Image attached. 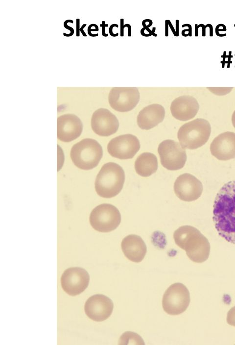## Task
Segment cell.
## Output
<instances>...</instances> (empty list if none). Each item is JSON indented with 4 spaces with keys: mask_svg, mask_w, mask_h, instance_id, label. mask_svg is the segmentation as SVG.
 Instances as JSON below:
<instances>
[{
    "mask_svg": "<svg viewBox=\"0 0 235 353\" xmlns=\"http://www.w3.org/2000/svg\"><path fill=\"white\" fill-rule=\"evenodd\" d=\"M213 221L218 234L235 244V180L225 183L217 193Z\"/></svg>",
    "mask_w": 235,
    "mask_h": 353,
    "instance_id": "6da1fadb",
    "label": "cell"
},
{
    "mask_svg": "<svg viewBox=\"0 0 235 353\" xmlns=\"http://www.w3.org/2000/svg\"><path fill=\"white\" fill-rule=\"evenodd\" d=\"M176 244L185 250L192 261L202 263L208 259L211 246L208 239L196 228L191 226H183L173 233Z\"/></svg>",
    "mask_w": 235,
    "mask_h": 353,
    "instance_id": "7a4b0ae2",
    "label": "cell"
},
{
    "mask_svg": "<svg viewBox=\"0 0 235 353\" xmlns=\"http://www.w3.org/2000/svg\"><path fill=\"white\" fill-rule=\"evenodd\" d=\"M125 181V173L122 168L114 162L104 164L95 180L97 194L104 198H111L118 195Z\"/></svg>",
    "mask_w": 235,
    "mask_h": 353,
    "instance_id": "3957f363",
    "label": "cell"
},
{
    "mask_svg": "<svg viewBox=\"0 0 235 353\" xmlns=\"http://www.w3.org/2000/svg\"><path fill=\"white\" fill-rule=\"evenodd\" d=\"M211 133L209 122L205 119L198 118L182 126L178 131L177 137L182 147L194 150L206 144Z\"/></svg>",
    "mask_w": 235,
    "mask_h": 353,
    "instance_id": "277c9868",
    "label": "cell"
},
{
    "mask_svg": "<svg viewBox=\"0 0 235 353\" xmlns=\"http://www.w3.org/2000/svg\"><path fill=\"white\" fill-rule=\"evenodd\" d=\"M103 155L99 143L91 138H86L74 145L70 155L72 161L78 168L85 170L95 168Z\"/></svg>",
    "mask_w": 235,
    "mask_h": 353,
    "instance_id": "5b68a950",
    "label": "cell"
},
{
    "mask_svg": "<svg viewBox=\"0 0 235 353\" xmlns=\"http://www.w3.org/2000/svg\"><path fill=\"white\" fill-rule=\"evenodd\" d=\"M121 218L118 209L113 205L103 203L96 206L90 216L91 225L95 230L108 232L116 229Z\"/></svg>",
    "mask_w": 235,
    "mask_h": 353,
    "instance_id": "8992f818",
    "label": "cell"
},
{
    "mask_svg": "<svg viewBox=\"0 0 235 353\" xmlns=\"http://www.w3.org/2000/svg\"><path fill=\"white\" fill-rule=\"evenodd\" d=\"M189 292L185 285L175 283L170 285L164 293L162 305L167 314L177 315L184 312L190 303Z\"/></svg>",
    "mask_w": 235,
    "mask_h": 353,
    "instance_id": "52a82bcc",
    "label": "cell"
},
{
    "mask_svg": "<svg viewBox=\"0 0 235 353\" xmlns=\"http://www.w3.org/2000/svg\"><path fill=\"white\" fill-rule=\"evenodd\" d=\"M158 152L162 166L168 170H178L185 165L187 154L185 148L174 140L167 139L162 142Z\"/></svg>",
    "mask_w": 235,
    "mask_h": 353,
    "instance_id": "ba28073f",
    "label": "cell"
},
{
    "mask_svg": "<svg viewBox=\"0 0 235 353\" xmlns=\"http://www.w3.org/2000/svg\"><path fill=\"white\" fill-rule=\"evenodd\" d=\"M140 98V92L136 87H114L109 92L108 101L114 110L125 112L133 109Z\"/></svg>",
    "mask_w": 235,
    "mask_h": 353,
    "instance_id": "9c48e42d",
    "label": "cell"
},
{
    "mask_svg": "<svg viewBox=\"0 0 235 353\" xmlns=\"http://www.w3.org/2000/svg\"><path fill=\"white\" fill-rule=\"evenodd\" d=\"M140 143L134 135L126 134L118 136L110 141L107 151L113 157L120 159L133 158L140 149Z\"/></svg>",
    "mask_w": 235,
    "mask_h": 353,
    "instance_id": "30bf717a",
    "label": "cell"
},
{
    "mask_svg": "<svg viewBox=\"0 0 235 353\" xmlns=\"http://www.w3.org/2000/svg\"><path fill=\"white\" fill-rule=\"evenodd\" d=\"M89 280L87 271L80 267L66 270L61 277L62 288L68 294L73 296L83 292L88 287Z\"/></svg>",
    "mask_w": 235,
    "mask_h": 353,
    "instance_id": "8fae6325",
    "label": "cell"
},
{
    "mask_svg": "<svg viewBox=\"0 0 235 353\" xmlns=\"http://www.w3.org/2000/svg\"><path fill=\"white\" fill-rule=\"evenodd\" d=\"M203 190L201 182L195 176L188 173L180 175L174 184V190L181 200L192 202L197 200Z\"/></svg>",
    "mask_w": 235,
    "mask_h": 353,
    "instance_id": "7c38bea8",
    "label": "cell"
},
{
    "mask_svg": "<svg viewBox=\"0 0 235 353\" xmlns=\"http://www.w3.org/2000/svg\"><path fill=\"white\" fill-rule=\"evenodd\" d=\"M91 127L96 134L101 136H109L115 133L119 127L116 116L106 108H99L93 114Z\"/></svg>",
    "mask_w": 235,
    "mask_h": 353,
    "instance_id": "4fadbf2b",
    "label": "cell"
},
{
    "mask_svg": "<svg viewBox=\"0 0 235 353\" xmlns=\"http://www.w3.org/2000/svg\"><path fill=\"white\" fill-rule=\"evenodd\" d=\"M113 307V303L110 298L103 295L96 294L87 300L85 304L84 310L90 319L100 322L110 317Z\"/></svg>",
    "mask_w": 235,
    "mask_h": 353,
    "instance_id": "5bb4252c",
    "label": "cell"
},
{
    "mask_svg": "<svg viewBox=\"0 0 235 353\" xmlns=\"http://www.w3.org/2000/svg\"><path fill=\"white\" fill-rule=\"evenodd\" d=\"M82 129L80 119L74 114H64L57 118V137L61 141L69 142L76 139Z\"/></svg>",
    "mask_w": 235,
    "mask_h": 353,
    "instance_id": "9a60e30c",
    "label": "cell"
},
{
    "mask_svg": "<svg viewBox=\"0 0 235 353\" xmlns=\"http://www.w3.org/2000/svg\"><path fill=\"white\" fill-rule=\"evenodd\" d=\"M210 151L219 160L235 158V133L226 131L218 135L211 143Z\"/></svg>",
    "mask_w": 235,
    "mask_h": 353,
    "instance_id": "2e32d148",
    "label": "cell"
},
{
    "mask_svg": "<svg viewBox=\"0 0 235 353\" xmlns=\"http://www.w3.org/2000/svg\"><path fill=\"white\" fill-rule=\"evenodd\" d=\"M170 109L175 119L186 121L196 116L199 109V105L194 97L184 95L174 99L171 103Z\"/></svg>",
    "mask_w": 235,
    "mask_h": 353,
    "instance_id": "e0dca14e",
    "label": "cell"
},
{
    "mask_svg": "<svg viewBox=\"0 0 235 353\" xmlns=\"http://www.w3.org/2000/svg\"><path fill=\"white\" fill-rule=\"evenodd\" d=\"M165 110L161 104L154 103L142 109L137 116V124L142 129L153 128L164 119Z\"/></svg>",
    "mask_w": 235,
    "mask_h": 353,
    "instance_id": "ac0fdd59",
    "label": "cell"
},
{
    "mask_svg": "<svg viewBox=\"0 0 235 353\" xmlns=\"http://www.w3.org/2000/svg\"><path fill=\"white\" fill-rule=\"evenodd\" d=\"M121 247L125 256L134 262H141L147 252L146 246L142 239L135 234L125 237L122 240Z\"/></svg>",
    "mask_w": 235,
    "mask_h": 353,
    "instance_id": "d6986e66",
    "label": "cell"
},
{
    "mask_svg": "<svg viewBox=\"0 0 235 353\" xmlns=\"http://www.w3.org/2000/svg\"><path fill=\"white\" fill-rule=\"evenodd\" d=\"M136 173L143 177H147L155 173L158 169L157 158L151 152L140 154L135 162Z\"/></svg>",
    "mask_w": 235,
    "mask_h": 353,
    "instance_id": "ffe728a7",
    "label": "cell"
},
{
    "mask_svg": "<svg viewBox=\"0 0 235 353\" xmlns=\"http://www.w3.org/2000/svg\"><path fill=\"white\" fill-rule=\"evenodd\" d=\"M210 91L215 95H225L229 93L233 89V87H207Z\"/></svg>",
    "mask_w": 235,
    "mask_h": 353,
    "instance_id": "44dd1931",
    "label": "cell"
},
{
    "mask_svg": "<svg viewBox=\"0 0 235 353\" xmlns=\"http://www.w3.org/2000/svg\"><path fill=\"white\" fill-rule=\"evenodd\" d=\"M227 322L230 325L235 327V306L231 308L228 311Z\"/></svg>",
    "mask_w": 235,
    "mask_h": 353,
    "instance_id": "7402d4cb",
    "label": "cell"
},
{
    "mask_svg": "<svg viewBox=\"0 0 235 353\" xmlns=\"http://www.w3.org/2000/svg\"><path fill=\"white\" fill-rule=\"evenodd\" d=\"M124 19H120V36H124V28L127 27L128 29V36H131V26L128 24L124 25Z\"/></svg>",
    "mask_w": 235,
    "mask_h": 353,
    "instance_id": "603a6c76",
    "label": "cell"
},
{
    "mask_svg": "<svg viewBox=\"0 0 235 353\" xmlns=\"http://www.w3.org/2000/svg\"><path fill=\"white\" fill-rule=\"evenodd\" d=\"M227 30L226 26L223 24H219L218 25H216L215 31V34L217 36L219 37H224L226 35V33L224 34H220L219 33V31H226Z\"/></svg>",
    "mask_w": 235,
    "mask_h": 353,
    "instance_id": "cb8c5ba5",
    "label": "cell"
},
{
    "mask_svg": "<svg viewBox=\"0 0 235 353\" xmlns=\"http://www.w3.org/2000/svg\"><path fill=\"white\" fill-rule=\"evenodd\" d=\"M69 22H70V23H72V24L73 23V21H72V20H66V21L64 22V26L65 27V28H66V29H69V30L70 31V32L69 34H66V33H65V32L63 33L64 36H67V37L71 36H72V35L73 34V33H74V29H73V28L72 27H70V26H69V25H68V23Z\"/></svg>",
    "mask_w": 235,
    "mask_h": 353,
    "instance_id": "d4e9b609",
    "label": "cell"
},
{
    "mask_svg": "<svg viewBox=\"0 0 235 353\" xmlns=\"http://www.w3.org/2000/svg\"><path fill=\"white\" fill-rule=\"evenodd\" d=\"M188 26V29H185L182 31V35L184 37L188 36L190 37L192 36V27L190 24H185L182 25V27Z\"/></svg>",
    "mask_w": 235,
    "mask_h": 353,
    "instance_id": "484cf974",
    "label": "cell"
},
{
    "mask_svg": "<svg viewBox=\"0 0 235 353\" xmlns=\"http://www.w3.org/2000/svg\"><path fill=\"white\" fill-rule=\"evenodd\" d=\"M98 30H99V28H98V26L96 27H95V28H92L91 25H89V26H88V33L89 35H90V36H91V37H96V36H97L98 35V33H96V34H92L91 32L93 31H98Z\"/></svg>",
    "mask_w": 235,
    "mask_h": 353,
    "instance_id": "4316f807",
    "label": "cell"
},
{
    "mask_svg": "<svg viewBox=\"0 0 235 353\" xmlns=\"http://www.w3.org/2000/svg\"><path fill=\"white\" fill-rule=\"evenodd\" d=\"M114 27H118V25H117L116 24H113L111 25L109 27V33L111 36L116 37L118 35V33H113V29Z\"/></svg>",
    "mask_w": 235,
    "mask_h": 353,
    "instance_id": "83f0119b",
    "label": "cell"
},
{
    "mask_svg": "<svg viewBox=\"0 0 235 353\" xmlns=\"http://www.w3.org/2000/svg\"><path fill=\"white\" fill-rule=\"evenodd\" d=\"M100 26L102 27V35L104 37H107L108 34L105 33V27L108 26V25L105 24V21H102V23L100 25Z\"/></svg>",
    "mask_w": 235,
    "mask_h": 353,
    "instance_id": "f1b7e54d",
    "label": "cell"
},
{
    "mask_svg": "<svg viewBox=\"0 0 235 353\" xmlns=\"http://www.w3.org/2000/svg\"><path fill=\"white\" fill-rule=\"evenodd\" d=\"M210 25V24H207L206 25H205L203 24H200V25H197V27L199 28L200 27H202V36L205 37L206 36V29L207 27H209Z\"/></svg>",
    "mask_w": 235,
    "mask_h": 353,
    "instance_id": "f546056e",
    "label": "cell"
},
{
    "mask_svg": "<svg viewBox=\"0 0 235 353\" xmlns=\"http://www.w3.org/2000/svg\"><path fill=\"white\" fill-rule=\"evenodd\" d=\"M226 51H224L223 54L221 56V57L223 58L222 61H221V63H222V68H224L226 62V58H228V55H226Z\"/></svg>",
    "mask_w": 235,
    "mask_h": 353,
    "instance_id": "4dcf8cb0",
    "label": "cell"
},
{
    "mask_svg": "<svg viewBox=\"0 0 235 353\" xmlns=\"http://www.w3.org/2000/svg\"><path fill=\"white\" fill-rule=\"evenodd\" d=\"M166 22L168 24V26L170 27V29L171 30L172 33H173L174 35L176 36V31L174 29V27H173V25H172L171 22L169 20H165Z\"/></svg>",
    "mask_w": 235,
    "mask_h": 353,
    "instance_id": "1f68e13d",
    "label": "cell"
},
{
    "mask_svg": "<svg viewBox=\"0 0 235 353\" xmlns=\"http://www.w3.org/2000/svg\"><path fill=\"white\" fill-rule=\"evenodd\" d=\"M80 19H76V36H80Z\"/></svg>",
    "mask_w": 235,
    "mask_h": 353,
    "instance_id": "d6a6232c",
    "label": "cell"
},
{
    "mask_svg": "<svg viewBox=\"0 0 235 353\" xmlns=\"http://www.w3.org/2000/svg\"><path fill=\"white\" fill-rule=\"evenodd\" d=\"M233 55H232V51H229L228 54V58L227 60V68H230V64L232 63V61L231 59Z\"/></svg>",
    "mask_w": 235,
    "mask_h": 353,
    "instance_id": "836d02e7",
    "label": "cell"
},
{
    "mask_svg": "<svg viewBox=\"0 0 235 353\" xmlns=\"http://www.w3.org/2000/svg\"><path fill=\"white\" fill-rule=\"evenodd\" d=\"M176 36H179V20H176Z\"/></svg>",
    "mask_w": 235,
    "mask_h": 353,
    "instance_id": "e575fe53",
    "label": "cell"
},
{
    "mask_svg": "<svg viewBox=\"0 0 235 353\" xmlns=\"http://www.w3.org/2000/svg\"><path fill=\"white\" fill-rule=\"evenodd\" d=\"M86 26V24H83L82 26L80 28V31L82 34V35L84 37L87 36L86 33L84 32L83 29Z\"/></svg>",
    "mask_w": 235,
    "mask_h": 353,
    "instance_id": "d590c367",
    "label": "cell"
},
{
    "mask_svg": "<svg viewBox=\"0 0 235 353\" xmlns=\"http://www.w3.org/2000/svg\"><path fill=\"white\" fill-rule=\"evenodd\" d=\"M232 122L234 127L235 128V110L234 111L232 116Z\"/></svg>",
    "mask_w": 235,
    "mask_h": 353,
    "instance_id": "8d00e7d4",
    "label": "cell"
},
{
    "mask_svg": "<svg viewBox=\"0 0 235 353\" xmlns=\"http://www.w3.org/2000/svg\"><path fill=\"white\" fill-rule=\"evenodd\" d=\"M198 25L195 24V36L197 37L198 36V27H197Z\"/></svg>",
    "mask_w": 235,
    "mask_h": 353,
    "instance_id": "74e56055",
    "label": "cell"
},
{
    "mask_svg": "<svg viewBox=\"0 0 235 353\" xmlns=\"http://www.w3.org/2000/svg\"><path fill=\"white\" fill-rule=\"evenodd\" d=\"M234 26H235V24L234 25Z\"/></svg>",
    "mask_w": 235,
    "mask_h": 353,
    "instance_id": "f35d334b",
    "label": "cell"
},
{
    "mask_svg": "<svg viewBox=\"0 0 235 353\" xmlns=\"http://www.w3.org/2000/svg\"></svg>",
    "mask_w": 235,
    "mask_h": 353,
    "instance_id": "ab89813d",
    "label": "cell"
}]
</instances>
